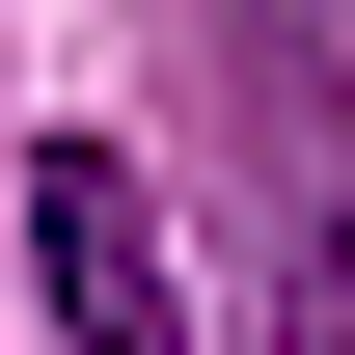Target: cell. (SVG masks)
Here are the masks:
<instances>
[{
    "label": "cell",
    "instance_id": "obj_2",
    "mask_svg": "<svg viewBox=\"0 0 355 355\" xmlns=\"http://www.w3.org/2000/svg\"><path fill=\"white\" fill-rule=\"evenodd\" d=\"M246 110H273V164H301V137H355V83H328V28H273V55H246ZM328 355H355V219H328Z\"/></svg>",
    "mask_w": 355,
    "mask_h": 355
},
{
    "label": "cell",
    "instance_id": "obj_1",
    "mask_svg": "<svg viewBox=\"0 0 355 355\" xmlns=\"http://www.w3.org/2000/svg\"><path fill=\"white\" fill-rule=\"evenodd\" d=\"M28 328H55V355H164V191H137L110 137L28 164Z\"/></svg>",
    "mask_w": 355,
    "mask_h": 355
}]
</instances>
